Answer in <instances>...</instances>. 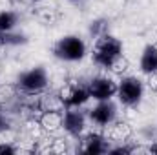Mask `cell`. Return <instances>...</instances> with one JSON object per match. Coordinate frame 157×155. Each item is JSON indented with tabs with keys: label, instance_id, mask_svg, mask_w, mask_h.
Here are the masks:
<instances>
[{
	"label": "cell",
	"instance_id": "1",
	"mask_svg": "<svg viewBox=\"0 0 157 155\" xmlns=\"http://www.w3.org/2000/svg\"><path fill=\"white\" fill-rule=\"evenodd\" d=\"M122 53V44L121 40L112 37V35H102L99 37L93 47V62L102 66V68H110V64Z\"/></svg>",
	"mask_w": 157,
	"mask_h": 155
},
{
	"label": "cell",
	"instance_id": "2",
	"mask_svg": "<svg viewBox=\"0 0 157 155\" xmlns=\"http://www.w3.org/2000/svg\"><path fill=\"white\" fill-rule=\"evenodd\" d=\"M53 53L60 60L75 62V60H80L86 55V44L82 42V39H78L75 35H68V37H62L55 44Z\"/></svg>",
	"mask_w": 157,
	"mask_h": 155
},
{
	"label": "cell",
	"instance_id": "3",
	"mask_svg": "<svg viewBox=\"0 0 157 155\" xmlns=\"http://www.w3.org/2000/svg\"><path fill=\"white\" fill-rule=\"evenodd\" d=\"M117 95L119 100L126 106L139 104V100L143 97V82L135 77H124L117 84Z\"/></svg>",
	"mask_w": 157,
	"mask_h": 155
},
{
	"label": "cell",
	"instance_id": "4",
	"mask_svg": "<svg viewBox=\"0 0 157 155\" xmlns=\"http://www.w3.org/2000/svg\"><path fill=\"white\" fill-rule=\"evenodd\" d=\"M48 86V75L42 68H33L18 77V88L26 93H40Z\"/></svg>",
	"mask_w": 157,
	"mask_h": 155
},
{
	"label": "cell",
	"instance_id": "5",
	"mask_svg": "<svg viewBox=\"0 0 157 155\" xmlns=\"http://www.w3.org/2000/svg\"><path fill=\"white\" fill-rule=\"evenodd\" d=\"M60 99L64 100V106L66 108H78L80 104H84L88 99H90V91H88V86H80L77 82H68L62 86V89L59 91Z\"/></svg>",
	"mask_w": 157,
	"mask_h": 155
},
{
	"label": "cell",
	"instance_id": "6",
	"mask_svg": "<svg viewBox=\"0 0 157 155\" xmlns=\"http://www.w3.org/2000/svg\"><path fill=\"white\" fill-rule=\"evenodd\" d=\"M88 91L95 100H110L113 95H117V84L110 77H95L90 80Z\"/></svg>",
	"mask_w": 157,
	"mask_h": 155
},
{
	"label": "cell",
	"instance_id": "7",
	"mask_svg": "<svg viewBox=\"0 0 157 155\" xmlns=\"http://www.w3.org/2000/svg\"><path fill=\"white\" fill-rule=\"evenodd\" d=\"M84 126H86V117H84L82 112H78V110H75V108H68V110L64 112V117H62V128H64L70 135L78 137V135L82 133Z\"/></svg>",
	"mask_w": 157,
	"mask_h": 155
},
{
	"label": "cell",
	"instance_id": "8",
	"mask_svg": "<svg viewBox=\"0 0 157 155\" xmlns=\"http://www.w3.org/2000/svg\"><path fill=\"white\" fill-rule=\"evenodd\" d=\"M90 119L97 126H108L115 119V104L112 100H99V104L90 110Z\"/></svg>",
	"mask_w": 157,
	"mask_h": 155
},
{
	"label": "cell",
	"instance_id": "9",
	"mask_svg": "<svg viewBox=\"0 0 157 155\" xmlns=\"http://www.w3.org/2000/svg\"><path fill=\"white\" fill-rule=\"evenodd\" d=\"M141 71L146 75L157 73V46L155 44H148L143 51L141 57Z\"/></svg>",
	"mask_w": 157,
	"mask_h": 155
},
{
	"label": "cell",
	"instance_id": "10",
	"mask_svg": "<svg viewBox=\"0 0 157 155\" xmlns=\"http://www.w3.org/2000/svg\"><path fill=\"white\" fill-rule=\"evenodd\" d=\"M62 117L64 112H42L39 119V124L42 126L44 131H57L59 128H62Z\"/></svg>",
	"mask_w": 157,
	"mask_h": 155
},
{
	"label": "cell",
	"instance_id": "11",
	"mask_svg": "<svg viewBox=\"0 0 157 155\" xmlns=\"http://www.w3.org/2000/svg\"><path fill=\"white\" fill-rule=\"evenodd\" d=\"M64 100L60 99L59 93H48L40 97L39 100V110L40 112H64Z\"/></svg>",
	"mask_w": 157,
	"mask_h": 155
},
{
	"label": "cell",
	"instance_id": "12",
	"mask_svg": "<svg viewBox=\"0 0 157 155\" xmlns=\"http://www.w3.org/2000/svg\"><path fill=\"white\" fill-rule=\"evenodd\" d=\"M108 137L112 139V141H126V139H130V135H132V130H130V126L126 124V122H110L108 124Z\"/></svg>",
	"mask_w": 157,
	"mask_h": 155
},
{
	"label": "cell",
	"instance_id": "13",
	"mask_svg": "<svg viewBox=\"0 0 157 155\" xmlns=\"http://www.w3.org/2000/svg\"><path fill=\"white\" fill-rule=\"evenodd\" d=\"M104 137L101 135H88L86 141H84V152L90 155H97L106 152V144H104Z\"/></svg>",
	"mask_w": 157,
	"mask_h": 155
},
{
	"label": "cell",
	"instance_id": "14",
	"mask_svg": "<svg viewBox=\"0 0 157 155\" xmlns=\"http://www.w3.org/2000/svg\"><path fill=\"white\" fill-rule=\"evenodd\" d=\"M17 26V15L13 11H0V31H13Z\"/></svg>",
	"mask_w": 157,
	"mask_h": 155
},
{
	"label": "cell",
	"instance_id": "15",
	"mask_svg": "<svg viewBox=\"0 0 157 155\" xmlns=\"http://www.w3.org/2000/svg\"><path fill=\"white\" fill-rule=\"evenodd\" d=\"M128 68H130V62H128V59H126V57L121 53L117 59H115V60L110 64V68H108V70H110L112 73L122 75V73H126V71H128Z\"/></svg>",
	"mask_w": 157,
	"mask_h": 155
},
{
	"label": "cell",
	"instance_id": "16",
	"mask_svg": "<svg viewBox=\"0 0 157 155\" xmlns=\"http://www.w3.org/2000/svg\"><path fill=\"white\" fill-rule=\"evenodd\" d=\"M26 39L22 35H13L11 31H0V46H9V44H22Z\"/></svg>",
	"mask_w": 157,
	"mask_h": 155
},
{
	"label": "cell",
	"instance_id": "17",
	"mask_svg": "<svg viewBox=\"0 0 157 155\" xmlns=\"http://www.w3.org/2000/svg\"><path fill=\"white\" fill-rule=\"evenodd\" d=\"M91 33H93L95 37H102V35H106V24H104L102 20H97L95 24H91Z\"/></svg>",
	"mask_w": 157,
	"mask_h": 155
},
{
	"label": "cell",
	"instance_id": "18",
	"mask_svg": "<svg viewBox=\"0 0 157 155\" xmlns=\"http://www.w3.org/2000/svg\"><path fill=\"white\" fill-rule=\"evenodd\" d=\"M148 84H150V88L157 91V73H152V75H148Z\"/></svg>",
	"mask_w": 157,
	"mask_h": 155
},
{
	"label": "cell",
	"instance_id": "19",
	"mask_svg": "<svg viewBox=\"0 0 157 155\" xmlns=\"http://www.w3.org/2000/svg\"><path fill=\"white\" fill-rule=\"evenodd\" d=\"M0 153H15V150L11 146H7V144H2L0 146Z\"/></svg>",
	"mask_w": 157,
	"mask_h": 155
},
{
	"label": "cell",
	"instance_id": "20",
	"mask_svg": "<svg viewBox=\"0 0 157 155\" xmlns=\"http://www.w3.org/2000/svg\"><path fill=\"white\" fill-rule=\"evenodd\" d=\"M20 2H24V4H35V0H20Z\"/></svg>",
	"mask_w": 157,
	"mask_h": 155
},
{
	"label": "cell",
	"instance_id": "21",
	"mask_svg": "<svg viewBox=\"0 0 157 155\" xmlns=\"http://www.w3.org/2000/svg\"><path fill=\"white\" fill-rule=\"evenodd\" d=\"M4 126H6V124H4V119H2V115H0V130H2Z\"/></svg>",
	"mask_w": 157,
	"mask_h": 155
},
{
	"label": "cell",
	"instance_id": "22",
	"mask_svg": "<svg viewBox=\"0 0 157 155\" xmlns=\"http://www.w3.org/2000/svg\"><path fill=\"white\" fill-rule=\"evenodd\" d=\"M152 152H154V153H157V144L154 146V148H152Z\"/></svg>",
	"mask_w": 157,
	"mask_h": 155
}]
</instances>
